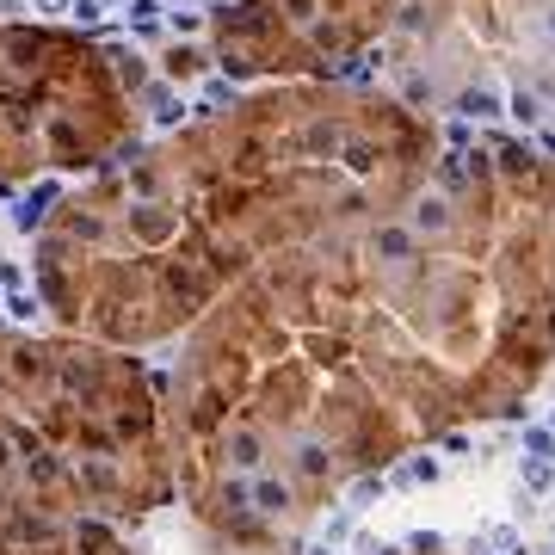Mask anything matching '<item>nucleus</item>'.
I'll list each match as a JSON object with an SVG mask.
<instances>
[{
    "instance_id": "1",
    "label": "nucleus",
    "mask_w": 555,
    "mask_h": 555,
    "mask_svg": "<svg viewBox=\"0 0 555 555\" xmlns=\"http://www.w3.org/2000/svg\"><path fill=\"white\" fill-rule=\"evenodd\" d=\"M377 161V142L321 111L222 105L56 198L37 229V303L62 333L111 352L173 340L266 266L321 167L370 179Z\"/></svg>"
},
{
    "instance_id": "2",
    "label": "nucleus",
    "mask_w": 555,
    "mask_h": 555,
    "mask_svg": "<svg viewBox=\"0 0 555 555\" xmlns=\"http://www.w3.org/2000/svg\"><path fill=\"white\" fill-rule=\"evenodd\" d=\"M136 93L93 37L0 25V179L105 173L136 148Z\"/></svg>"
},
{
    "instance_id": "3",
    "label": "nucleus",
    "mask_w": 555,
    "mask_h": 555,
    "mask_svg": "<svg viewBox=\"0 0 555 555\" xmlns=\"http://www.w3.org/2000/svg\"><path fill=\"white\" fill-rule=\"evenodd\" d=\"M74 555H130V543L118 537V525H105V518H81V525H74Z\"/></svg>"
}]
</instances>
